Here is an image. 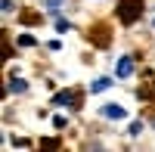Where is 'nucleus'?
Segmentation results:
<instances>
[{"label":"nucleus","mask_w":155,"mask_h":152,"mask_svg":"<svg viewBox=\"0 0 155 152\" xmlns=\"http://www.w3.org/2000/svg\"><path fill=\"white\" fill-rule=\"evenodd\" d=\"M109 84H112L109 78H99V81H96L93 87H90V93H99V90H106V87H109Z\"/></svg>","instance_id":"nucleus-5"},{"label":"nucleus","mask_w":155,"mask_h":152,"mask_svg":"<svg viewBox=\"0 0 155 152\" xmlns=\"http://www.w3.org/2000/svg\"><path fill=\"white\" fill-rule=\"evenodd\" d=\"M102 115H106V118H115V121H121V118L127 115V112H124L121 106H115V103H109V106H102Z\"/></svg>","instance_id":"nucleus-2"},{"label":"nucleus","mask_w":155,"mask_h":152,"mask_svg":"<svg viewBox=\"0 0 155 152\" xmlns=\"http://www.w3.org/2000/svg\"><path fill=\"white\" fill-rule=\"evenodd\" d=\"M19 44H22V47H34V37H31V34H22Z\"/></svg>","instance_id":"nucleus-6"},{"label":"nucleus","mask_w":155,"mask_h":152,"mask_svg":"<svg viewBox=\"0 0 155 152\" xmlns=\"http://www.w3.org/2000/svg\"><path fill=\"white\" fill-rule=\"evenodd\" d=\"M53 103H56V106H74V93H71V90H62V93L53 96Z\"/></svg>","instance_id":"nucleus-4"},{"label":"nucleus","mask_w":155,"mask_h":152,"mask_svg":"<svg viewBox=\"0 0 155 152\" xmlns=\"http://www.w3.org/2000/svg\"><path fill=\"white\" fill-rule=\"evenodd\" d=\"M140 12H143V0H121V6H118V19L124 25H130L140 19Z\"/></svg>","instance_id":"nucleus-1"},{"label":"nucleus","mask_w":155,"mask_h":152,"mask_svg":"<svg viewBox=\"0 0 155 152\" xmlns=\"http://www.w3.org/2000/svg\"><path fill=\"white\" fill-rule=\"evenodd\" d=\"M9 90H16V93H25V81H12V84H9Z\"/></svg>","instance_id":"nucleus-7"},{"label":"nucleus","mask_w":155,"mask_h":152,"mask_svg":"<svg viewBox=\"0 0 155 152\" xmlns=\"http://www.w3.org/2000/svg\"><path fill=\"white\" fill-rule=\"evenodd\" d=\"M140 131H143V121H134V124H130V137H137Z\"/></svg>","instance_id":"nucleus-8"},{"label":"nucleus","mask_w":155,"mask_h":152,"mask_svg":"<svg viewBox=\"0 0 155 152\" xmlns=\"http://www.w3.org/2000/svg\"><path fill=\"white\" fill-rule=\"evenodd\" d=\"M115 71H118V78H127V74L134 71V59H130V56H121V62H118V68H115Z\"/></svg>","instance_id":"nucleus-3"}]
</instances>
